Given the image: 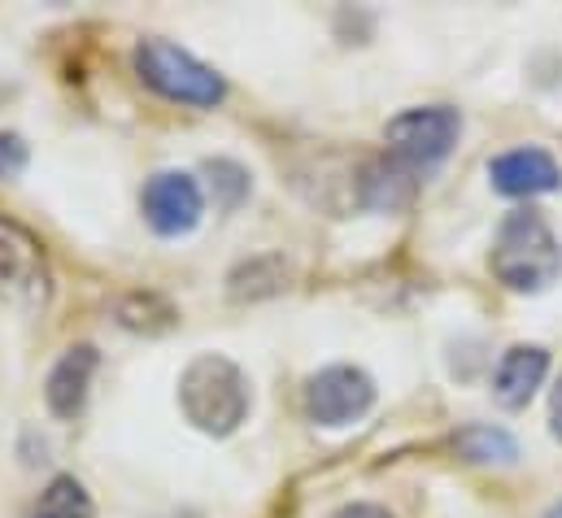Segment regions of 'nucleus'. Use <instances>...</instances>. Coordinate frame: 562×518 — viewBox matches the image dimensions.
Returning <instances> with one entry per match:
<instances>
[{"label": "nucleus", "instance_id": "1", "mask_svg": "<svg viewBox=\"0 0 562 518\" xmlns=\"http://www.w3.org/2000/svg\"><path fill=\"white\" fill-rule=\"evenodd\" d=\"M488 266L510 292H546L562 274V245L537 210H515L497 227Z\"/></svg>", "mask_w": 562, "mask_h": 518}, {"label": "nucleus", "instance_id": "2", "mask_svg": "<svg viewBox=\"0 0 562 518\" xmlns=\"http://www.w3.org/2000/svg\"><path fill=\"white\" fill-rule=\"evenodd\" d=\"M179 405L183 418L205 436H232L249 418V380L236 362L205 353L188 362L179 380Z\"/></svg>", "mask_w": 562, "mask_h": 518}, {"label": "nucleus", "instance_id": "3", "mask_svg": "<svg viewBox=\"0 0 562 518\" xmlns=\"http://www.w3.org/2000/svg\"><path fill=\"white\" fill-rule=\"evenodd\" d=\"M136 70L157 97L179 101V105L210 110L227 97V83H223L218 70H210L205 61H196L192 53H183L166 40H144L136 48Z\"/></svg>", "mask_w": 562, "mask_h": 518}, {"label": "nucleus", "instance_id": "4", "mask_svg": "<svg viewBox=\"0 0 562 518\" xmlns=\"http://www.w3.org/2000/svg\"><path fill=\"white\" fill-rule=\"evenodd\" d=\"M458 131H462V119L445 105H427V110H406L397 114L389 127H384V139L393 148V157L402 166H415V170H427L436 161L449 157V148L458 144Z\"/></svg>", "mask_w": 562, "mask_h": 518}, {"label": "nucleus", "instance_id": "5", "mask_svg": "<svg viewBox=\"0 0 562 518\" xmlns=\"http://www.w3.org/2000/svg\"><path fill=\"white\" fill-rule=\"evenodd\" d=\"M375 405V384L358 367H327L305 384V414L318 427H349Z\"/></svg>", "mask_w": 562, "mask_h": 518}, {"label": "nucleus", "instance_id": "6", "mask_svg": "<svg viewBox=\"0 0 562 518\" xmlns=\"http://www.w3.org/2000/svg\"><path fill=\"white\" fill-rule=\"evenodd\" d=\"M0 296L18 305L48 301V258L40 240L9 218H0Z\"/></svg>", "mask_w": 562, "mask_h": 518}, {"label": "nucleus", "instance_id": "7", "mask_svg": "<svg viewBox=\"0 0 562 518\" xmlns=\"http://www.w3.org/2000/svg\"><path fill=\"white\" fill-rule=\"evenodd\" d=\"M144 218L157 236H188L201 223V188L183 170H161L144 183Z\"/></svg>", "mask_w": 562, "mask_h": 518}, {"label": "nucleus", "instance_id": "8", "mask_svg": "<svg viewBox=\"0 0 562 518\" xmlns=\"http://www.w3.org/2000/svg\"><path fill=\"white\" fill-rule=\"evenodd\" d=\"M488 179L506 196H541V192H554L559 188L562 170L546 148H510V153L493 157Z\"/></svg>", "mask_w": 562, "mask_h": 518}, {"label": "nucleus", "instance_id": "9", "mask_svg": "<svg viewBox=\"0 0 562 518\" xmlns=\"http://www.w3.org/2000/svg\"><path fill=\"white\" fill-rule=\"evenodd\" d=\"M546 371H550V353L541 345H515L502 353V362L493 371V396L506 409H524L546 384Z\"/></svg>", "mask_w": 562, "mask_h": 518}, {"label": "nucleus", "instance_id": "10", "mask_svg": "<svg viewBox=\"0 0 562 518\" xmlns=\"http://www.w3.org/2000/svg\"><path fill=\"white\" fill-rule=\"evenodd\" d=\"M97 349L92 345H75L61 353V362L48 371V409L57 418H75L83 405H88V388H92V375H97Z\"/></svg>", "mask_w": 562, "mask_h": 518}, {"label": "nucleus", "instance_id": "11", "mask_svg": "<svg viewBox=\"0 0 562 518\" xmlns=\"http://www.w3.org/2000/svg\"><path fill=\"white\" fill-rule=\"evenodd\" d=\"M458 453L471 458V462H515V458H519V444H515L502 427L471 423V427L458 431Z\"/></svg>", "mask_w": 562, "mask_h": 518}, {"label": "nucleus", "instance_id": "12", "mask_svg": "<svg viewBox=\"0 0 562 518\" xmlns=\"http://www.w3.org/2000/svg\"><path fill=\"white\" fill-rule=\"evenodd\" d=\"M35 518H92V497L83 493V484H79V480L57 475V480L44 488Z\"/></svg>", "mask_w": 562, "mask_h": 518}, {"label": "nucleus", "instance_id": "13", "mask_svg": "<svg viewBox=\"0 0 562 518\" xmlns=\"http://www.w3.org/2000/svg\"><path fill=\"white\" fill-rule=\"evenodd\" d=\"M210 179H214V188H223V196H218L223 210L240 205V196L249 192V174L240 166H232V161H210Z\"/></svg>", "mask_w": 562, "mask_h": 518}, {"label": "nucleus", "instance_id": "14", "mask_svg": "<svg viewBox=\"0 0 562 518\" xmlns=\"http://www.w3.org/2000/svg\"><path fill=\"white\" fill-rule=\"evenodd\" d=\"M22 166H26V144L18 135H4L0 131V179H13Z\"/></svg>", "mask_w": 562, "mask_h": 518}, {"label": "nucleus", "instance_id": "15", "mask_svg": "<svg viewBox=\"0 0 562 518\" xmlns=\"http://www.w3.org/2000/svg\"><path fill=\"white\" fill-rule=\"evenodd\" d=\"M331 518H393L384 506H367V502H358V506H340Z\"/></svg>", "mask_w": 562, "mask_h": 518}, {"label": "nucleus", "instance_id": "16", "mask_svg": "<svg viewBox=\"0 0 562 518\" xmlns=\"http://www.w3.org/2000/svg\"><path fill=\"white\" fill-rule=\"evenodd\" d=\"M550 427H554V436L562 440V380L559 388H554V396H550Z\"/></svg>", "mask_w": 562, "mask_h": 518}, {"label": "nucleus", "instance_id": "17", "mask_svg": "<svg viewBox=\"0 0 562 518\" xmlns=\"http://www.w3.org/2000/svg\"><path fill=\"white\" fill-rule=\"evenodd\" d=\"M546 518H562V502H559V506H554V510H550Z\"/></svg>", "mask_w": 562, "mask_h": 518}]
</instances>
